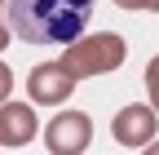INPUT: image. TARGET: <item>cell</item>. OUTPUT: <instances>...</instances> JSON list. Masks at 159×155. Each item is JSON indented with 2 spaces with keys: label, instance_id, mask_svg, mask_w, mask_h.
Listing matches in <instances>:
<instances>
[{
  "label": "cell",
  "instance_id": "obj_4",
  "mask_svg": "<svg viewBox=\"0 0 159 155\" xmlns=\"http://www.w3.org/2000/svg\"><path fill=\"white\" fill-rule=\"evenodd\" d=\"M155 133H159V111L146 102H128V106H119L115 111V120H111V138L119 146H133V151H146L155 142Z\"/></svg>",
  "mask_w": 159,
  "mask_h": 155
},
{
  "label": "cell",
  "instance_id": "obj_1",
  "mask_svg": "<svg viewBox=\"0 0 159 155\" xmlns=\"http://www.w3.org/2000/svg\"><path fill=\"white\" fill-rule=\"evenodd\" d=\"M93 0H9V27L27 45H71L84 35Z\"/></svg>",
  "mask_w": 159,
  "mask_h": 155
},
{
  "label": "cell",
  "instance_id": "obj_5",
  "mask_svg": "<svg viewBox=\"0 0 159 155\" xmlns=\"http://www.w3.org/2000/svg\"><path fill=\"white\" fill-rule=\"evenodd\" d=\"M75 75L62 67V58L57 62H40V67H31V75H27V98L35 102V106H62L71 93H75Z\"/></svg>",
  "mask_w": 159,
  "mask_h": 155
},
{
  "label": "cell",
  "instance_id": "obj_8",
  "mask_svg": "<svg viewBox=\"0 0 159 155\" xmlns=\"http://www.w3.org/2000/svg\"><path fill=\"white\" fill-rule=\"evenodd\" d=\"M115 5L128 13H159V0H115Z\"/></svg>",
  "mask_w": 159,
  "mask_h": 155
},
{
  "label": "cell",
  "instance_id": "obj_7",
  "mask_svg": "<svg viewBox=\"0 0 159 155\" xmlns=\"http://www.w3.org/2000/svg\"><path fill=\"white\" fill-rule=\"evenodd\" d=\"M146 93H150V106L159 111V53L146 62Z\"/></svg>",
  "mask_w": 159,
  "mask_h": 155
},
{
  "label": "cell",
  "instance_id": "obj_2",
  "mask_svg": "<svg viewBox=\"0 0 159 155\" xmlns=\"http://www.w3.org/2000/svg\"><path fill=\"white\" fill-rule=\"evenodd\" d=\"M128 58V45L124 35L115 31H97V35H80L62 49V67L75 75V80H93V75H106V71H119Z\"/></svg>",
  "mask_w": 159,
  "mask_h": 155
},
{
  "label": "cell",
  "instance_id": "obj_10",
  "mask_svg": "<svg viewBox=\"0 0 159 155\" xmlns=\"http://www.w3.org/2000/svg\"><path fill=\"white\" fill-rule=\"evenodd\" d=\"M9 93H13V71H9L5 58H0V102H9Z\"/></svg>",
  "mask_w": 159,
  "mask_h": 155
},
{
  "label": "cell",
  "instance_id": "obj_3",
  "mask_svg": "<svg viewBox=\"0 0 159 155\" xmlns=\"http://www.w3.org/2000/svg\"><path fill=\"white\" fill-rule=\"evenodd\" d=\"M44 146L49 155H84L93 146V120L84 111H57L44 124Z\"/></svg>",
  "mask_w": 159,
  "mask_h": 155
},
{
  "label": "cell",
  "instance_id": "obj_9",
  "mask_svg": "<svg viewBox=\"0 0 159 155\" xmlns=\"http://www.w3.org/2000/svg\"><path fill=\"white\" fill-rule=\"evenodd\" d=\"M9 35H13V27H9V0H0V49H9Z\"/></svg>",
  "mask_w": 159,
  "mask_h": 155
},
{
  "label": "cell",
  "instance_id": "obj_6",
  "mask_svg": "<svg viewBox=\"0 0 159 155\" xmlns=\"http://www.w3.org/2000/svg\"><path fill=\"white\" fill-rule=\"evenodd\" d=\"M35 138V102H0V146H27Z\"/></svg>",
  "mask_w": 159,
  "mask_h": 155
}]
</instances>
